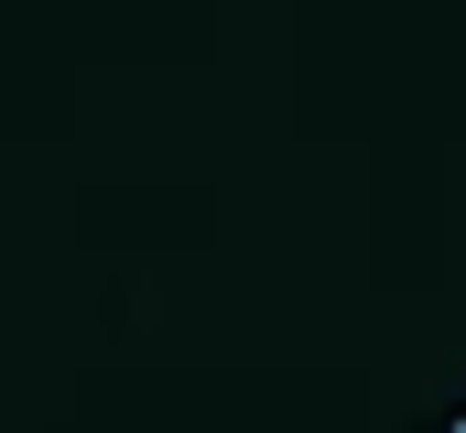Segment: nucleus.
Here are the masks:
<instances>
[{
    "instance_id": "f257e3e1",
    "label": "nucleus",
    "mask_w": 466,
    "mask_h": 433,
    "mask_svg": "<svg viewBox=\"0 0 466 433\" xmlns=\"http://www.w3.org/2000/svg\"><path fill=\"white\" fill-rule=\"evenodd\" d=\"M456 433H466V423H456Z\"/></svg>"
}]
</instances>
